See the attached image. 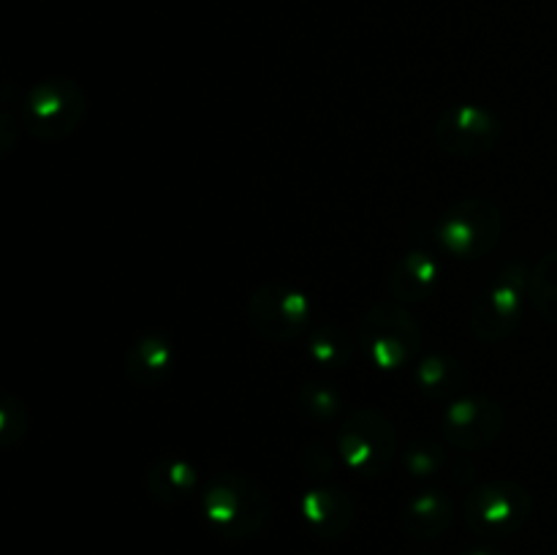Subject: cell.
Listing matches in <instances>:
<instances>
[{
  "label": "cell",
  "mask_w": 557,
  "mask_h": 555,
  "mask_svg": "<svg viewBox=\"0 0 557 555\" xmlns=\"http://www.w3.org/2000/svg\"><path fill=\"white\" fill-rule=\"evenodd\" d=\"M438 259H433L424 250H411L395 261L386 286H389L395 303H424L438 288Z\"/></svg>",
  "instance_id": "7c38bea8"
},
{
  "label": "cell",
  "mask_w": 557,
  "mask_h": 555,
  "mask_svg": "<svg viewBox=\"0 0 557 555\" xmlns=\"http://www.w3.org/2000/svg\"><path fill=\"white\" fill-rule=\"evenodd\" d=\"M500 120L476 103L449 107L433 125V139L441 152L455 158H479L500 141Z\"/></svg>",
  "instance_id": "9c48e42d"
},
{
  "label": "cell",
  "mask_w": 557,
  "mask_h": 555,
  "mask_svg": "<svg viewBox=\"0 0 557 555\" xmlns=\"http://www.w3.org/2000/svg\"><path fill=\"white\" fill-rule=\"evenodd\" d=\"M308 357L313 359L321 368H343V365L351 362L354 346L348 341V332L343 330L335 321H326V324L315 326L308 337Z\"/></svg>",
  "instance_id": "e0dca14e"
},
{
  "label": "cell",
  "mask_w": 557,
  "mask_h": 555,
  "mask_svg": "<svg viewBox=\"0 0 557 555\" xmlns=\"http://www.w3.org/2000/svg\"><path fill=\"white\" fill-rule=\"evenodd\" d=\"M270 495L248 473L223 471L201 493V515L221 536L243 542L264 531L270 522Z\"/></svg>",
  "instance_id": "6da1fadb"
},
{
  "label": "cell",
  "mask_w": 557,
  "mask_h": 555,
  "mask_svg": "<svg viewBox=\"0 0 557 555\" xmlns=\"http://www.w3.org/2000/svg\"><path fill=\"white\" fill-rule=\"evenodd\" d=\"M504 430V406L487 395L457 397L441 417V435L449 446L476 452L493 444Z\"/></svg>",
  "instance_id": "30bf717a"
},
{
  "label": "cell",
  "mask_w": 557,
  "mask_h": 555,
  "mask_svg": "<svg viewBox=\"0 0 557 555\" xmlns=\"http://www.w3.org/2000/svg\"><path fill=\"white\" fill-rule=\"evenodd\" d=\"M27 430V411L20 397L3 392L0 395V444L11 446L25 435Z\"/></svg>",
  "instance_id": "44dd1931"
},
{
  "label": "cell",
  "mask_w": 557,
  "mask_h": 555,
  "mask_svg": "<svg viewBox=\"0 0 557 555\" xmlns=\"http://www.w3.org/2000/svg\"><path fill=\"white\" fill-rule=\"evenodd\" d=\"M403 462H406V471L411 477L428 479L438 473L441 466H444V446L433 439L413 441L406 449V455H403Z\"/></svg>",
  "instance_id": "d6986e66"
},
{
  "label": "cell",
  "mask_w": 557,
  "mask_h": 555,
  "mask_svg": "<svg viewBox=\"0 0 557 555\" xmlns=\"http://www.w3.org/2000/svg\"><path fill=\"white\" fill-rule=\"evenodd\" d=\"M359 346L381 370H400L413 362L422 348V326L395 299L370 305L359 321Z\"/></svg>",
  "instance_id": "3957f363"
},
{
  "label": "cell",
  "mask_w": 557,
  "mask_h": 555,
  "mask_svg": "<svg viewBox=\"0 0 557 555\" xmlns=\"http://www.w3.org/2000/svg\"><path fill=\"white\" fill-rule=\"evenodd\" d=\"M528 299L533 303L539 316L557 324V248L539 259L528 281Z\"/></svg>",
  "instance_id": "ac0fdd59"
},
{
  "label": "cell",
  "mask_w": 557,
  "mask_h": 555,
  "mask_svg": "<svg viewBox=\"0 0 557 555\" xmlns=\"http://www.w3.org/2000/svg\"><path fill=\"white\" fill-rule=\"evenodd\" d=\"M302 406L310 417L315 419H332L343 411V397L341 392L324 381H310L302 386Z\"/></svg>",
  "instance_id": "ffe728a7"
},
{
  "label": "cell",
  "mask_w": 557,
  "mask_h": 555,
  "mask_svg": "<svg viewBox=\"0 0 557 555\" xmlns=\"http://www.w3.org/2000/svg\"><path fill=\"white\" fill-rule=\"evenodd\" d=\"M308 555H315V553H308Z\"/></svg>",
  "instance_id": "603a6c76"
},
{
  "label": "cell",
  "mask_w": 557,
  "mask_h": 555,
  "mask_svg": "<svg viewBox=\"0 0 557 555\" xmlns=\"http://www.w3.org/2000/svg\"><path fill=\"white\" fill-rule=\"evenodd\" d=\"M413 379L428 397H446L462 384L466 373H462V365L457 359L446 357V354H430L417 365Z\"/></svg>",
  "instance_id": "2e32d148"
},
{
  "label": "cell",
  "mask_w": 557,
  "mask_h": 555,
  "mask_svg": "<svg viewBox=\"0 0 557 555\" xmlns=\"http://www.w3.org/2000/svg\"><path fill=\"white\" fill-rule=\"evenodd\" d=\"M531 511V493L509 479L476 484L462 498V520L479 536H509L525 526Z\"/></svg>",
  "instance_id": "8992f818"
},
{
  "label": "cell",
  "mask_w": 557,
  "mask_h": 555,
  "mask_svg": "<svg viewBox=\"0 0 557 555\" xmlns=\"http://www.w3.org/2000/svg\"><path fill=\"white\" fill-rule=\"evenodd\" d=\"M172 341L163 335H156V332L139 337V341L128 348V354H125V373H128V379L139 386L161 384L169 375V370H172Z\"/></svg>",
  "instance_id": "9a60e30c"
},
{
  "label": "cell",
  "mask_w": 557,
  "mask_h": 555,
  "mask_svg": "<svg viewBox=\"0 0 557 555\" xmlns=\"http://www.w3.org/2000/svg\"><path fill=\"white\" fill-rule=\"evenodd\" d=\"M248 321L256 335L272 343H294L313 324V305L308 294L288 283H261L248 299Z\"/></svg>",
  "instance_id": "ba28073f"
},
{
  "label": "cell",
  "mask_w": 557,
  "mask_h": 555,
  "mask_svg": "<svg viewBox=\"0 0 557 555\" xmlns=\"http://www.w3.org/2000/svg\"><path fill=\"white\" fill-rule=\"evenodd\" d=\"M337 452L359 477H381L395 460V424L379 408H354L341 424Z\"/></svg>",
  "instance_id": "277c9868"
},
{
  "label": "cell",
  "mask_w": 557,
  "mask_h": 555,
  "mask_svg": "<svg viewBox=\"0 0 557 555\" xmlns=\"http://www.w3.org/2000/svg\"><path fill=\"white\" fill-rule=\"evenodd\" d=\"M455 522V501L444 490H424L413 495L403 509V528L413 539H438Z\"/></svg>",
  "instance_id": "4fadbf2b"
},
{
  "label": "cell",
  "mask_w": 557,
  "mask_h": 555,
  "mask_svg": "<svg viewBox=\"0 0 557 555\" xmlns=\"http://www.w3.org/2000/svg\"><path fill=\"white\" fill-rule=\"evenodd\" d=\"M147 493L161 504H183L199 490V468L185 457H163L152 462L145 477Z\"/></svg>",
  "instance_id": "5bb4252c"
},
{
  "label": "cell",
  "mask_w": 557,
  "mask_h": 555,
  "mask_svg": "<svg viewBox=\"0 0 557 555\" xmlns=\"http://www.w3.org/2000/svg\"><path fill=\"white\" fill-rule=\"evenodd\" d=\"M531 272L520 261L506 264L487 288L473 299L471 330L479 341L500 343L520 326Z\"/></svg>",
  "instance_id": "5b68a950"
},
{
  "label": "cell",
  "mask_w": 557,
  "mask_h": 555,
  "mask_svg": "<svg viewBox=\"0 0 557 555\" xmlns=\"http://www.w3.org/2000/svg\"><path fill=\"white\" fill-rule=\"evenodd\" d=\"M466 555H500V553H495V550H487V547H476V550H468Z\"/></svg>",
  "instance_id": "7402d4cb"
},
{
  "label": "cell",
  "mask_w": 557,
  "mask_h": 555,
  "mask_svg": "<svg viewBox=\"0 0 557 555\" xmlns=\"http://www.w3.org/2000/svg\"><path fill=\"white\" fill-rule=\"evenodd\" d=\"M87 114V92L69 76H49L27 90L20 123L33 139L63 141L74 134Z\"/></svg>",
  "instance_id": "7a4b0ae2"
},
{
  "label": "cell",
  "mask_w": 557,
  "mask_h": 555,
  "mask_svg": "<svg viewBox=\"0 0 557 555\" xmlns=\"http://www.w3.org/2000/svg\"><path fill=\"white\" fill-rule=\"evenodd\" d=\"M504 215L487 199H462L441 215L435 226L441 248L457 259H482L498 245Z\"/></svg>",
  "instance_id": "52a82bcc"
},
{
  "label": "cell",
  "mask_w": 557,
  "mask_h": 555,
  "mask_svg": "<svg viewBox=\"0 0 557 555\" xmlns=\"http://www.w3.org/2000/svg\"><path fill=\"white\" fill-rule=\"evenodd\" d=\"M299 509H302V517L310 531L321 539H330V542L346 536L354 522V515H357L351 495L330 482H321L315 488H310L302 495Z\"/></svg>",
  "instance_id": "8fae6325"
}]
</instances>
